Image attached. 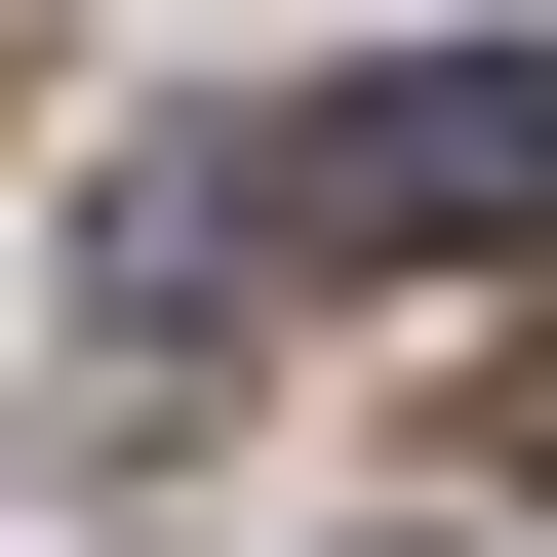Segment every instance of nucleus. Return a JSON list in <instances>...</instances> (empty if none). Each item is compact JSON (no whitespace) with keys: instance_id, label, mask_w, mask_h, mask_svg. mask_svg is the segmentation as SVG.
Here are the masks:
<instances>
[{"instance_id":"obj_1","label":"nucleus","mask_w":557,"mask_h":557,"mask_svg":"<svg viewBox=\"0 0 557 557\" xmlns=\"http://www.w3.org/2000/svg\"><path fill=\"white\" fill-rule=\"evenodd\" d=\"M278 239H359V278L557 239V40H359V81L278 120Z\"/></svg>"},{"instance_id":"obj_2","label":"nucleus","mask_w":557,"mask_h":557,"mask_svg":"<svg viewBox=\"0 0 557 557\" xmlns=\"http://www.w3.org/2000/svg\"><path fill=\"white\" fill-rule=\"evenodd\" d=\"M278 239V160H199V120H160V160H81V278H120V359H199V278H239Z\"/></svg>"}]
</instances>
